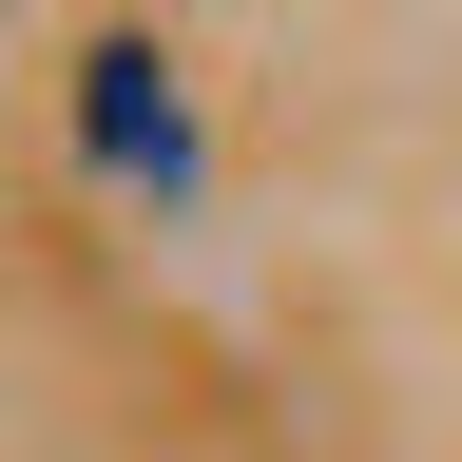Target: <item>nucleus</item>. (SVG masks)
Segmentation results:
<instances>
[{"label": "nucleus", "instance_id": "obj_1", "mask_svg": "<svg viewBox=\"0 0 462 462\" xmlns=\"http://www.w3.org/2000/svg\"><path fill=\"white\" fill-rule=\"evenodd\" d=\"M78 135H97L116 173H173V154H193V135H173V58H154V39H116L97 78H78Z\"/></svg>", "mask_w": 462, "mask_h": 462}]
</instances>
